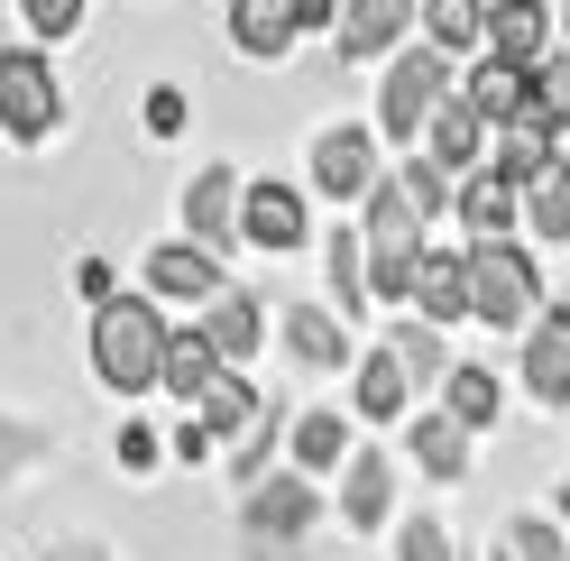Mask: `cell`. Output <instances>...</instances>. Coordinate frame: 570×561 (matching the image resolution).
<instances>
[{
  "instance_id": "1",
  "label": "cell",
  "mask_w": 570,
  "mask_h": 561,
  "mask_svg": "<svg viewBox=\"0 0 570 561\" xmlns=\"http://www.w3.org/2000/svg\"><path fill=\"white\" fill-rule=\"evenodd\" d=\"M92 368H101V387H166V323H157V304L148 295H111V304H92Z\"/></svg>"
},
{
  "instance_id": "2",
  "label": "cell",
  "mask_w": 570,
  "mask_h": 561,
  "mask_svg": "<svg viewBox=\"0 0 570 561\" xmlns=\"http://www.w3.org/2000/svg\"><path fill=\"white\" fill-rule=\"evenodd\" d=\"M533 295H543V276H533V258L515 249V239H479L470 249V304H479L488 332L533 323Z\"/></svg>"
},
{
  "instance_id": "3",
  "label": "cell",
  "mask_w": 570,
  "mask_h": 561,
  "mask_svg": "<svg viewBox=\"0 0 570 561\" xmlns=\"http://www.w3.org/2000/svg\"><path fill=\"white\" fill-rule=\"evenodd\" d=\"M65 120V92H56V65L38 56V47H0V129L10 138H38Z\"/></svg>"
},
{
  "instance_id": "4",
  "label": "cell",
  "mask_w": 570,
  "mask_h": 561,
  "mask_svg": "<svg viewBox=\"0 0 570 561\" xmlns=\"http://www.w3.org/2000/svg\"><path fill=\"white\" fill-rule=\"evenodd\" d=\"M442 101H451V65L442 56H396V75H386V92H377V129L414 148V129H433Z\"/></svg>"
},
{
  "instance_id": "5",
  "label": "cell",
  "mask_w": 570,
  "mask_h": 561,
  "mask_svg": "<svg viewBox=\"0 0 570 561\" xmlns=\"http://www.w3.org/2000/svg\"><path fill=\"white\" fill-rule=\"evenodd\" d=\"M313 185H323L332 203H360V194H377V148H368V129H323L313 138Z\"/></svg>"
},
{
  "instance_id": "6",
  "label": "cell",
  "mask_w": 570,
  "mask_h": 561,
  "mask_svg": "<svg viewBox=\"0 0 570 561\" xmlns=\"http://www.w3.org/2000/svg\"><path fill=\"white\" fill-rule=\"evenodd\" d=\"M488 56L533 75V65L552 56V10L543 0H488Z\"/></svg>"
},
{
  "instance_id": "7",
  "label": "cell",
  "mask_w": 570,
  "mask_h": 561,
  "mask_svg": "<svg viewBox=\"0 0 570 561\" xmlns=\"http://www.w3.org/2000/svg\"><path fill=\"white\" fill-rule=\"evenodd\" d=\"M451 213L470 222V239H507L524 222V185H515V175H497V166H479V175H460Z\"/></svg>"
},
{
  "instance_id": "8",
  "label": "cell",
  "mask_w": 570,
  "mask_h": 561,
  "mask_svg": "<svg viewBox=\"0 0 570 561\" xmlns=\"http://www.w3.org/2000/svg\"><path fill=\"white\" fill-rule=\"evenodd\" d=\"M230 276H222V258L212 249H194V239H166V249L148 258V295H175V304H212Z\"/></svg>"
},
{
  "instance_id": "9",
  "label": "cell",
  "mask_w": 570,
  "mask_h": 561,
  "mask_svg": "<svg viewBox=\"0 0 570 561\" xmlns=\"http://www.w3.org/2000/svg\"><path fill=\"white\" fill-rule=\"evenodd\" d=\"M524 387L543 405H570V304L561 313H533V332H524Z\"/></svg>"
},
{
  "instance_id": "10",
  "label": "cell",
  "mask_w": 570,
  "mask_h": 561,
  "mask_svg": "<svg viewBox=\"0 0 570 561\" xmlns=\"http://www.w3.org/2000/svg\"><path fill=\"white\" fill-rule=\"evenodd\" d=\"M239 230L258 239L267 258L304 249V194H295V185H248V203H239Z\"/></svg>"
},
{
  "instance_id": "11",
  "label": "cell",
  "mask_w": 570,
  "mask_h": 561,
  "mask_svg": "<svg viewBox=\"0 0 570 561\" xmlns=\"http://www.w3.org/2000/svg\"><path fill=\"white\" fill-rule=\"evenodd\" d=\"M405 19H414V0H341V65L386 56L405 38Z\"/></svg>"
},
{
  "instance_id": "12",
  "label": "cell",
  "mask_w": 570,
  "mask_h": 561,
  "mask_svg": "<svg viewBox=\"0 0 570 561\" xmlns=\"http://www.w3.org/2000/svg\"><path fill=\"white\" fill-rule=\"evenodd\" d=\"M313 506H323V498H313V479H258V488H248V534H304V524H313Z\"/></svg>"
},
{
  "instance_id": "13",
  "label": "cell",
  "mask_w": 570,
  "mask_h": 561,
  "mask_svg": "<svg viewBox=\"0 0 570 561\" xmlns=\"http://www.w3.org/2000/svg\"><path fill=\"white\" fill-rule=\"evenodd\" d=\"M423 138H433L423 157H442L451 175H479V166H488V120L470 111V92H460V101H442V111H433V129H423Z\"/></svg>"
},
{
  "instance_id": "14",
  "label": "cell",
  "mask_w": 570,
  "mask_h": 561,
  "mask_svg": "<svg viewBox=\"0 0 570 561\" xmlns=\"http://www.w3.org/2000/svg\"><path fill=\"white\" fill-rule=\"evenodd\" d=\"M239 203H248V185L230 166H203L194 185H185V222H194V239H230L239 230Z\"/></svg>"
},
{
  "instance_id": "15",
  "label": "cell",
  "mask_w": 570,
  "mask_h": 561,
  "mask_svg": "<svg viewBox=\"0 0 570 561\" xmlns=\"http://www.w3.org/2000/svg\"><path fill=\"white\" fill-rule=\"evenodd\" d=\"M414 304L433 313V323H460V313H479V304H470V249H423Z\"/></svg>"
},
{
  "instance_id": "16",
  "label": "cell",
  "mask_w": 570,
  "mask_h": 561,
  "mask_svg": "<svg viewBox=\"0 0 570 561\" xmlns=\"http://www.w3.org/2000/svg\"><path fill=\"white\" fill-rule=\"evenodd\" d=\"M230 360H222V341H212L203 323H185V332H166V387L185 396V405H203V387L222 377Z\"/></svg>"
},
{
  "instance_id": "17",
  "label": "cell",
  "mask_w": 570,
  "mask_h": 561,
  "mask_svg": "<svg viewBox=\"0 0 570 561\" xmlns=\"http://www.w3.org/2000/svg\"><path fill=\"white\" fill-rule=\"evenodd\" d=\"M230 38H239V56L276 65L285 47L304 38V28H295V10H285V0H230Z\"/></svg>"
},
{
  "instance_id": "18",
  "label": "cell",
  "mask_w": 570,
  "mask_h": 561,
  "mask_svg": "<svg viewBox=\"0 0 570 561\" xmlns=\"http://www.w3.org/2000/svg\"><path fill=\"white\" fill-rule=\"evenodd\" d=\"M194 414H203V424H212V442H222V433H230V442H248V433L267 424V405H258V387H248L239 368H222V377H212V387H203V405H194Z\"/></svg>"
},
{
  "instance_id": "19",
  "label": "cell",
  "mask_w": 570,
  "mask_h": 561,
  "mask_svg": "<svg viewBox=\"0 0 570 561\" xmlns=\"http://www.w3.org/2000/svg\"><path fill=\"white\" fill-rule=\"evenodd\" d=\"M405 387H414L405 350H396V341H377L368 360H360V414H368V424H396V414H405Z\"/></svg>"
},
{
  "instance_id": "20",
  "label": "cell",
  "mask_w": 570,
  "mask_h": 561,
  "mask_svg": "<svg viewBox=\"0 0 570 561\" xmlns=\"http://www.w3.org/2000/svg\"><path fill=\"white\" fill-rule=\"evenodd\" d=\"M386 506H396V470H386L377 451H350V470H341V515L368 534V524H386Z\"/></svg>"
},
{
  "instance_id": "21",
  "label": "cell",
  "mask_w": 570,
  "mask_h": 561,
  "mask_svg": "<svg viewBox=\"0 0 570 561\" xmlns=\"http://www.w3.org/2000/svg\"><path fill=\"white\" fill-rule=\"evenodd\" d=\"M533 101V75L524 65H497V56H479V75H470V111L488 120V129H507L515 111Z\"/></svg>"
},
{
  "instance_id": "22",
  "label": "cell",
  "mask_w": 570,
  "mask_h": 561,
  "mask_svg": "<svg viewBox=\"0 0 570 561\" xmlns=\"http://www.w3.org/2000/svg\"><path fill=\"white\" fill-rule=\"evenodd\" d=\"M285 350H295L304 368H341L350 360V323H332L323 304H295L285 313Z\"/></svg>"
},
{
  "instance_id": "23",
  "label": "cell",
  "mask_w": 570,
  "mask_h": 561,
  "mask_svg": "<svg viewBox=\"0 0 570 561\" xmlns=\"http://www.w3.org/2000/svg\"><path fill=\"white\" fill-rule=\"evenodd\" d=\"M414 461L433 470V479H460L470 470V424L442 405V414H414Z\"/></svg>"
},
{
  "instance_id": "24",
  "label": "cell",
  "mask_w": 570,
  "mask_h": 561,
  "mask_svg": "<svg viewBox=\"0 0 570 561\" xmlns=\"http://www.w3.org/2000/svg\"><path fill=\"white\" fill-rule=\"evenodd\" d=\"M203 332H212V341H222V360L239 368V360H248V350H258V304H248L239 286H222V295H212V304H203Z\"/></svg>"
},
{
  "instance_id": "25",
  "label": "cell",
  "mask_w": 570,
  "mask_h": 561,
  "mask_svg": "<svg viewBox=\"0 0 570 561\" xmlns=\"http://www.w3.org/2000/svg\"><path fill=\"white\" fill-rule=\"evenodd\" d=\"M524 222H533V239H552V249L570 239V166H561V157L524 185Z\"/></svg>"
},
{
  "instance_id": "26",
  "label": "cell",
  "mask_w": 570,
  "mask_h": 561,
  "mask_svg": "<svg viewBox=\"0 0 570 561\" xmlns=\"http://www.w3.org/2000/svg\"><path fill=\"white\" fill-rule=\"evenodd\" d=\"M423 28H433V47H442V56L488 47V0H423Z\"/></svg>"
},
{
  "instance_id": "27",
  "label": "cell",
  "mask_w": 570,
  "mask_h": 561,
  "mask_svg": "<svg viewBox=\"0 0 570 561\" xmlns=\"http://www.w3.org/2000/svg\"><path fill=\"white\" fill-rule=\"evenodd\" d=\"M442 396H451V414H460L470 433H488V424H497V405H507V387H497L479 360H470V368H451V377H442Z\"/></svg>"
},
{
  "instance_id": "28",
  "label": "cell",
  "mask_w": 570,
  "mask_h": 561,
  "mask_svg": "<svg viewBox=\"0 0 570 561\" xmlns=\"http://www.w3.org/2000/svg\"><path fill=\"white\" fill-rule=\"evenodd\" d=\"M341 461H350L341 414H295V470H341Z\"/></svg>"
},
{
  "instance_id": "29",
  "label": "cell",
  "mask_w": 570,
  "mask_h": 561,
  "mask_svg": "<svg viewBox=\"0 0 570 561\" xmlns=\"http://www.w3.org/2000/svg\"><path fill=\"white\" fill-rule=\"evenodd\" d=\"M332 286H341V323L377 295V286H368V239H360V230H332Z\"/></svg>"
},
{
  "instance_id": "30",
  "label": "cell",
  "mask_w": 570,
  "mask_h": 561,
  "mask_svg": "<svg viewBox=\"0 0 570 561\" xmlns=\"http://www.w3.org/2000/svg\"><path fill=\"white\" fill-rule=\"evenodd\" d=\"M396 350H405L414 387H433V377H451V350H442V332H433V323H405V332H396Z\"/></svg>"
},
{
  "instance_id": "31",
  "label": "cell",
  "mask_w": 570,
  "mask_h": 561,
  "mask_svg": "<svg viewBox=\"0 0 570 561\" xmlns=\"http://www.w3.org/2000/svg\"><path fill=\"white\" fill-rule=\"evenodd\" d=\"M507 552H515V561H570V552H561V524H543V515L507 524Z\"/></svg>"
},
{
  "instance_id": "32",
  "label": "cell",
  "mask_w": 570,
  "mask_h": 561,
  "mask_svg": "<svg viewBox=\"0 0 570 561\" xmlns=\"http://www.w3.org/2000/svg\"><path fill=\"white\" fill-rule=\"evenodd\" d=\"M533 101L570 129V56H543V65H533Z\"/></svg>"
},
{
  "instance_id": "33",
  "label": "cell",
  "mask_w": 570,
  "mask_h": 561,
  "mask_svg": "<svg viewBox=\"0 0 570 561\" xmlns=\"http://www.w3.org/2000/svg\"><path fill=\"white\" fill-rule=\"evenodd\" d=\"M396 561H460V552H451V534H442L433 515H414L405 534H396Z\"/></svg>"
},
{
  "instance_id": "34",
  "label": "cell",
  "mask_w": 570,
  "mask_h": 561,
  "mask_svg": "<svg viewBox=\"0 0 570 561\" xmlns=\"http://www.w3.org/2000/svg\"><path fill=\"white\" fill-rule=\"evenodd\" d=\"M28 10V28H38V38H65V28L83 19V0H19Z\"/></svg>"
},
{
  "instance_id": "35",
  "label": "cell",
  "mask_w": 570,
  "mask_h": 561,
  "mask_svg": "<svg viewBox=\"0 0 570 561\" xmlns=\"http://www.w3.org/2000/svg\"><path fill=\"white\" fill-rule=\"evenodd\" d=\"M148 129H157V138L185 129V92H175V83H157V92H148Z\"/></svg>"
},
{
  "instance_id": "36",
  "label": "cell",
  "mask_w": 570,
  "mask_h": 561,
  "mask_svg": "<svg viewBox=\"0 0 570 561\" xmlns=\"http://www.w3.org/2000/svg\"><path fill=\"white\" fill-rule=\"evenodd\" d=\"M285 10H295L304 38H313V28H341V0H285Z\"/></svg>"
},
{
  "instance_id": "37",
  "label": "cell",
  "mask_w": 570,
  "mask_h": 561,
  "mask_svg": "<svg viewBox=\"0 0 570 561\" xmlns=\"http://www.w3.org/2000/svg\"><path fill=\"white\" fill-rule=\"evenodd\" d=\"M75 276H83V295H92V304H111V295H120V276H111V267H101V258H83Z\"/></svg>"
},
{
  "instance_id": "38",
  "label": "cell",
  "mask_w": 570,
  "mask_h": 561,
  "mask_svg": "<svg viewBox=\"0 0 570 561\" xmlns=\"http://www.w3.org/2000/svg\"><path fill=\"white\" fill-rule=\"evenodd\" d=\"M175 461H212V424H175Z\"/></svg>"
},
{
  "instance_id": "39",
  "label": "cell",
  "mask_w": 570,
  "mask_h": 561,
  "mask_svg": "<svg viewBox=\"0 0 570 561\" xmlns=\"http://www.w3.org/2000/svg\"><path fill=\"white\" fill-rule=\"evenodd\" d=\"M120 461H129V470H148V461H157V433H138V424H129V433H120Z\"/></svg>"
},
{
  "instance_id": "40",
  "label": "cell",
  "mask_w": 570,
  "mask_h": 561,
  "mask_svg": "<svg viewBox=\"0 0 570 561\" xmlns=\"http://www.w3.org/2000/svg\"><path fill=\"white\" fill-rule=\"evenodd\" d=\"M56 561H101V552H92V543H65V552H56Z\"/></svg>"
},
{
  "instance_id": "41",
  "label": "cell",
  "mask_w": 570,
  "mask_h": 561,
  "mask_svg": "<svg viewBox=\"0 0 570 561\" xmlns=\"http://www.w3.org/2000/svg\"><path fill=\"white\" fill-rule=\"evenodd\" d=\"M561 524H570V479H561Z\"/></svg>"
},
{
  "instance_id": "42",
  "label": "cell",
  "mask_w": 570,
  "mask_h": 561,
  "mask_svg": "<svg viewBox=\"0 0 570 561\" xmlns=\"http://www.w3.org/2000/svg\"><path fill=\"white\" fill-rule=\"evenodd\" d=\"M561 38H570V10H561Z\"/></svg>"
},
{
  "instance_id": "43",
  "label": "cell",
  "mask_w": 570,
  "mask_h": 561,
  "mask_svg": "<svg viewBox=\"0 0 570 561\" xmlns=\"http://www.w3.org/2000/svg\"><path fill=\"white\" fill-rule=\"evenodd\" d=\"M507 561H515V552H507Z\"/></svg>"
}]
</instances>
